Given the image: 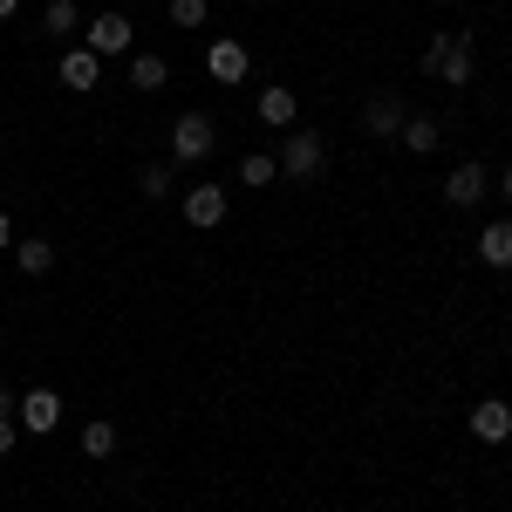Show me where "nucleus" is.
Listing matches in <instances>:
<instances>
[{
  "label": "nucleus",
  "mask_w": 512,
  "mask_h": 512,
  "mask_svg": "<svg viewBox=\"0 0 512 512\" xmlns=\"http://www.w3.org/2000/svg\"><path fill=\"white\" fill-rule=\"evenodd\" d=\"M362 130H369V137H396V130H403V103H396V96H369Z\"/></svg>",
  "instance_id": "obj_12"
},
{
  "label": "nucleus",
  "mask_w": 512,
  "mask_h": 512,
  "mask_svg": "<svg viewBox=\"0 0 512 512\" xmlns=\"http://www.w3.org/2000/svg\"><path fill=\"white\" fill-rule=\"evenodd\" d=\"M321 151H328V144H321L315 130H287V144H280V171H287V178H315Z\"/></svg>",
  "instance_id": "obj_4"
},
{
  "label": "nucleus",
  "mask_w": 512,
  "mask_h": 512,
  "mask_svg": "<svg viewBox=\"0 0 512 512\" xmlns=\"http://www.w3.org/2000/svg\"><path fill=\"white\" fill-rule=\"evenodd\" d=\"M478 260H485V267H499V274L512 267V219H492V226L478 233Z\"/></svg>",
  "instance_id": "obj_10"
},
{
  "label": "nucleus",
  "mask_w": 512,
  "mask_h": 512,
  "mask_svg": "<svg viewBox=\"0 0 512 512\" xmlns=\"http://www.w3.org/2000/svg\"><path fill=\"white\" fill-rule=\"evenodd\" d=\"M274 171H280V158H267V151H253V158L239 164V178H246V185H274Z\"/></svg>",
  "instance_id": "obj_19"
},
{
  "label": "nucleus",
  "mask_w": 512,
  "mask_h": 512,
  "mask_svg": "<svg viewBox=\"0 0 512 512\" xmlns=\"http://www.w3.org/2000/svg\"><path fill=\"white\" fill-rule=\"evenodd\" d=\"M14 424L35 431V437H48L55 424H62V396H55V390H28V396H21V410H14Z\"/></svg>",
  "instance_id": "obj_5"
},
{
  "label": "nucleus",
  "mask_w": 512,
  "mask_h": 512,
  "mask_svg": "<svg viewBox=\"0 0 512 512\" xmlns=\"http://www.w3.org/2000/svg\"><path fill=\"white\" fill-rule=\"evenodd\" d=\"M137 185H144L151 198H164V192H171V164H144V171H137Z\"/></svg>",
  "instance_id": "obj_20"
},
{
  "label": "nucleus",
  "mask_w": 512,
  "mask_h": 512,
  "mask_svg": "<svg viewBox=\"0 0 512 512\" xmlns=\"http://www.w3.org/2000/svg\"><path fill=\"white\" fill-rule=\"evenodd\" d=\"M14 410H21V403H14V396L0 390V424H7V417H14Z\"/></svg>",
  "instance_id": "obj_24"
},
{
  "label": "nucleus",
  "mask_w": 512,
  "mask_h": 512,
  "mask_svg": "<svg viewBox=\"0 0 512 512\" xmlns=\"http://www.w3.org/2000/svg\"><path fill=\"white\" fill-rule=\"evenodd\" d=\"M506 205H512V164H506Z\"/></svg>",
  "instance_id": "obj_26"
},
{
  "label": "nucleus",
  "mask_w": 512,
  "mask_h": 512,
  "mask_svg": "<svg viewBox=\"0 0 512 512\" xmlns=\"http://www.w3.org/2000/svg\"><path fill=\"white\" fill-rule=\"evenodd\" d=\"M82 451L89 458H110L117 451V424H82Z\"/></svg>",
  "instance_id": "obj_18"
},
{
  "label": "nucleus",
  "mask_w": 512,
  "mask_h": 512,
  "mask_svg": "<svg viewBox=\"0 0 512 512\" xmlns=\"http://www.w3.org/2000/svg\"><path fill=\"white\" fill-rule=\"evenodd\" d=\"M164 82H171V62L164 55H137L130 62V89H164Z\"/></svg>",
  "instance_id": "obj_15"
},
{
  "label": "nucleus",
  "mask_w": 512,
  "mask_h": 512,
  "mask_svg": "<svg viewBox=\"0 0 512 512\" xmlns=\"http://www.w3.org/2000/svg\"><path fill=\"white\" fill-rule=\"evenodd\" d=\"M14 7H21V0H0V21H7V14H14Z\"/></svg>",
  "instance_id": "obj_25"
},
{
  "label": "nucleus",
  "mask_w": 512,
  "mask_h": 512,
  "mask_svg": "<svg viewBox=\"0 0 512 512\" xmlns=\"http://www.w3.org/2000/svg\"><path fill=\"white\" fill-rule=\"evenodd\" d=\"M14 267H21V274H48V267H55V246H48V239H14Z\"/></svg>",
  "instance_id": "obj_14"
},
{
  "label": "nucleus",
  "mask_w": 512,
  "mask_h": 512,
  "mask_svg": "<svg viewBox=\"0 0 512 512\" xmlns=\"http://www.w3.org/2000/svg\"><path fill=\"white\" fill-rule=\"evenodd\" d=\"M14 246V219H7V205H0V253Z\"/></svg>",
  "instance_id": "obj_23"
},
{
  "label": "nucleus",
  "mask_w": 512,
  "mask_h": 512,
  "mask_svg": "<svg viewBox=\"0 0 512 512\" xmlns=\"http://www.w3.org/2000/svg\"><path fill=\"white\" fill-rule=\"evenodd\" d=\"M205 69H212V82H246L253 55H246V41H212L205 48Z\"/></svg>",
  "instance_id": "obj_6"
},
{
  "label": "nucleus",
  "mask_w": 512,
  "mask_h": 512,
  "mask_svg": "<svg viewBox=\"0 0 512 512\" xmlns=\"http://www.w3.org/2000/svg\"><path fill=\"white\" fill-rule=\"evenodd\" d=\"M14 444H21V424H14V417H7V424H0V458H7V451H14Z\"/></svg>",
  "instance_id": "obj_22"
},
{
  "label": "nucleus",
  "mask_w": 512,
  "mask_h": 512,
  "mask_svg": "<svg viewBox=\"0 0 512 512\" xmlns=\"http://www.w3.org/2000/svg\"><path fill=\"white\" fill-rule=\"evenodd\" d=\"M472 35H437L431 48H424V76H437V82H451V89H465L472 82Z\"/></svg>",
  "instance_id": "obj_1"
},
{
  "label": "nucleus",
  "mask_w": 512,
  "mask_h": 512,
  "mask_svg": "<svg viewBox=\"0 0 512 512\" xmlns=\"http://www.w3.org/2000/svg\"><path fill=\"white\" fill-rule=\"evenodd\" d=\"M185 219H192V226H219V219H226V192H219V185H192V192H185Z\"/></svg>",
  "instance_id": "obj_9"
},
{
  "label": "nucleus",
  "mask_w": 512,
  "mask_h": 512,
  "mask_svg": "<svg viewBox=\"0 0 512 512\" xmlns=\"http://www.w3.org/2000/svg\"><path fill=\"white\" fill-rule=\"evenodd\" d=\"M444 198H451V205H478V198H485V164H458V171L444 178Z\"/></svg>",
  "instance_id": "obj_13"
},
{
  "label": "nucleus",
  "mask_w": 512,
  "mask_h": 512,
  "mask_svg": "<svg viewBox=\"0 0 512 512\" xmlns=\"http://www.w3.org/2000/svg\"><path fill=\"white\" fill-rule=\"evenodd\" d=\"M472 437H478V444H506V437H512V403L485 396V403L472 410Z\"/></svg>",
  "instance_id": "obj_7"
},
{
  "label": "nucleus",
  "mask_w": 512,
  "mask_h": 512,
  "mask_svg": "<svg viewBox=\"0 0 512 512\" xmlns=\"http://www.w3.org/2000/svg\"><path fill=\"white\" fill-rule=\"evenodd\" d=\"M212 144H219L212 117L185 110V117H178V130H171V158H178V164H205V158H212Z\"/></svg>",
  "instance_id": "obj_2"
},
{
  "label": "nucleus",
  "mask_w": 512,
  "mask_h": 512,
  "mask_svg": "<svg viewBox=\"0 0 512 512\" xmlns=\"http://www.w3.org/2000/svg\"><path fill=\"white\" fill-rule=\"evenodd\" d=\"M55 76L69 82V89H96V76H103V62H96L89 48H69V55L55 62Z\"/></svg>",
  "instance_id": "obj_11"
},
{
  "label": "nucleus",
  "mask_w": 512,
  "mask_h": 512,
  "mask_svg": "<svg viewBox=\"0 0 512 512\" xmlns=\"http://www.w3.org/2000/svg\"><path fill=\"white\" fill-rule=\"evenodd\" d=\"M171 21H178V28H198V21H205V0H171Z\"/></svg>",
  "instance_id": "obj_21"
},
{
  "label": "nucleus",
  "mask_w": 512,
  "mask_h": 512,
  "mask_svg": "<svg viewBox=\"0 0 512 512\" xmlns=\"http://www.w3.org/2000/svg\"><path fill=\"white\" fill-rule=\"evenodd\" d=\"M130 41H137V28H130V14H96L89 28H82V48L103 62V55H130Z\"/></svg>",
  "instance_id": "obj_3"
},
{
  "label": "nucleus",
  "mask_w": 512,
  "mask_h": 512,
  "mask_svg": "<svg viewBox=\"0 0 512 512\" xmlns=\"http://www.w3.org/2000/svg\"><path fill=\"white\" fill-rule=\"evenodd\" d=\"M396 137H403V151H417V158H424V151H437V123L431 117H403V130H396Z\"/></svg>",
  "instance_id": "obj_17"
},
{
  "label": "nucleus",
  "mask_w": 512,
  "mask_h": 512,
  "mask_svg": "<svg viewBox=\"0 0 512 512\" xmlns=\"http://www.w3.org/2000/svg\"><path fill=\"white\" fill-rule=\"evenodd\" d=\"M41 28H48L55 41H62V35H76V28H82V7H76V0H48V14H41Z\"/></svg>",
  "instance_id": "obj_16"
},
{
  "label": "nucleus",
  "mask_w": 512,
  "mask_h": 512,
  "mask_svg": "<svg viewBox=\"0 0 512 512\" xmlns=\"http://www.w3.org/2000/svg\"><path fill=\"white\" fill-rule=\"evenodd\" d=\"M260 123H274V130H294V117H301V103H294V89H280V82H267L260 89Z\"/></svg>",
  "instance_id": "obj_8"
}]
</instances>
